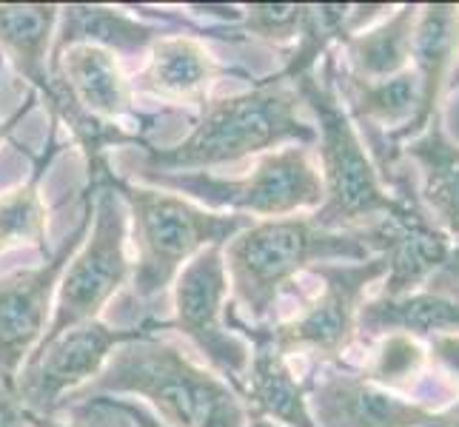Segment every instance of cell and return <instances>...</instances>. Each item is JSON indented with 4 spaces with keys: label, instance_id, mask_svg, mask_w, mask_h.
Segmentation results:
<instances>
[{
    "label": "cell",
    "instance_id": "obj_1",
    "mask_svg": "<svg viewBox=\"0 0 459 427\" xmlns=\"http://www.w3.org/2000/svg\"><path fill=\"white\" fill-rule=\"evenodd\" d=\"M334 52L323 55V69L303 72L294 77L299 100L311 108L316 154H320L323 202L311 219L325 231H368L391 217H400L417 200L414 180L397 171L391 174L388 188L379 177L359 129L348 117L340 94L334 89Z\"/></svg>",
    "mask_w": 459,
    "mask_h": 427
},
{
    "label": "cell",
    "instance_id": "obj_2",
    "mask_svg": "<svg viewBox=\"0 0 459 427\" xmlns=\"http://www.w3.org/2000/svg\"><path fill=\"white\" fill-rule=\"evenodd\" d=\"M146 399L166 427H246L243 397L212 368L200 365L178 345L146 334L115 347L103 371L89 385L63 399V407L98 397ZM55 414V416H57Z\"/></svg>",
    "mask_w": 459,
    "mask_h": 427
},
{
    "label": "cell",
    "instance_id": "obj_3",
    "mask_svg": "<svg viewBox=\"0 0 459 427\" xmlns=\"http://www.w3.org/2000/svg\"><path fill=\"white\" fill-rule=\"evenodd\" d=\"M294 77L277 72L251 89L209 98L188 137L174 146H146L149 171H209L286 146H314V123L299 117Z\"/></svg>",
    "mask_w": 459,
    "mask_h": 427
},
{
    "label": "cell",
    "instance_id": "obj_4",
    "mask_svg": "<svg viewBox=\"0 0 459 427\" xmlns=\"http://www.w3.org/2000/svg\"><path fill=\"white\" fill-rule=\"evenodd\" d=\"M371 257L374 251L362 231H325L311 217L255 219L223 245L229 299L246 325H263L297 274L323 262Z\"/></svg>",
    "mask_w": 459,
    "mask_h": 427
},
{
    "label": "cell",
    "instance_id": "obj_5",
    "mask_svg": "<svg viewBox=\"0 0 459 427\" xmlns=\"http://www.w3.org/2000/svg\"><path fill=\"white\" fill-rule=\"evenodd\" d=\"M115 194L123 200L132 219V294L140 303L163 299L183 268L200 251L226 245L234 234L248 228L255 219L209 211L174 192L154 185H137L108 171Z\"/></svg>",
    "mask_w": 459,
    "mask_h": 427
},
{
    "label": "cell",
    "instance_id": "obj_6",
    "mask_svg": "<svg viewBox=\"0 0 459 427\" xmlns=\"http://www.w3.org/2000/svg\"><path fill=\"white\" fill-rule=\"evenodd\" d=\"M149 185L174 192L209 211L248 219L294 217L303 209H320L323 177L308 146H286L257 157L246 177L226 180L212 171H143Z\"/></svg>",
    "mask_w": 459,
    "mask_h": 427
},
{
    "label": "cell",
    "instance_id": "obj_7",
    "mask_svg": "<svg viewBox=\"0 0 459 427\" xmlns=\"http://www.w3.org/2000/svg\"><path fill=\"white\" fill-rule=\"evenodd\" d=\"M108 163L89 168L91 177V226L81 248L60 277L52 305V322L40 345L52 342L66 330L100 320L103 308L132 279V260L126 254L129 243V211L108 183ZM38 345V347H40Z\"/></svg>",
    "mask_w": 459,
    "mask_h": 427
},
{
    "label": "cell",
    "instance_id": "obj_8",
    "mask_svg": "<svg viewBox=\"0 0 459 427\" xmlns=\"http://www.w3.org/2000/svg\"><path fill=\"white\" fill-rule=\"evenodd\" d=\"M385 271L383 257L314 265L311 274L320 279V291L291 320L265 328V337L286 356L311 354L320 362H340L357 339V316L368 288L385 279Z\"/></svg>",
    "mask_w": 459,
    "mask_h": 427
},
{
    "label": "cell",
    "instance_id": "obj_9",
    "mask_svg": "<svg viewBox=\"0 0 459 427\" xmlns=\"http://www.w3.org/2000/svg\"><path fill=\"white\" fill-rule=\"evenodd\" d=\"M157 330H160L157 320H143L132 328H115L103 320H94L66 330L52 342L35 347V354L26 359L14 382V402L26 414L55 416L63 399L89 385L103 371L115 347L146 334H157Z\"/></svg>",
    "mask_w": 459,
    "mask_h": 427
},
{
    "label": "cell",
    "instance_id": "obj_10",
    "mask_svg": "<svg viewBox=\"0 0 459 427\" xmlns=\"http://www.w3.org/2000/svg\"><path fill=\"white\" fill-rule=\"evenodd\" d=\"M174 320L160 322L192 342L209 368L240 393L246 385L251 345L229 325V277L223 245H212L188 262L174 279Z\"/></svg>",
    "mask_w": 459,
    "mask_h": 427
},
{
    "label": "cell",
    "instance_id": "obj_11",
    "mask_svg": "<svg viewBox=\"0 0 459 427\" xmlns=\"http://www.w3.org/2000/svg\"><path fill=\"white\" fill-rule=\"evenodd\" d=\"M303 388L316 427H459V402L439 410L400 397L342 362H316Z\"/></svg>",
    "mask_w": 459,
    "mask_h": 427
},
{
    "label": "cell",
    "instance_id": "obj_12",
    "mask_svg": "<svg viewBox=\"0 0 459 427\" xmlns=\"http://www.w3.org/2000/svg\"><path fill=\"white\" fill-rule=\"evenodd\" d=\"M91 226V185L86 194V211L77 228L60 243L55 257L35 268H21L0 277V390L14 397V382L35 354L46 328L52 322V299L57 294L60 277L81 248Z\"/></svg>",
    "mask_w": 459,
    "mask_h": 427
},
{
    "label": "cell",
    "instance_id": "obj_13",
    "mask_svg": "<svg viewBox=\"0 0 459 427\" xmlns=\"http://www.w3.org/2000/svg\"><path fill=\"white\" fill-rule=\"evenodd\" d=\"M456 52H459V6L456 4L422 6L414 29V46H411V60H414V74L420 83V108L403 132L391 134L383 142V154L374 163L383 183H388L394 168L400 166V149L408 140L422 134L425 125L434 120V115H439V94L451 83Z\"/></svg>",
    "mask_w": 459,
    "mask_h": 427
},
{
    "label": "cell",
    "instance_id": "obj_14",
    "mask_svg": "<svg viewBox=\"0 0 459 427\" xmlns=\"http://www.w3.org/2000/svg\"><path fill=\"white\" fill-rule=\"evenodd\" d=\"M362 234H366L374 257H383L388 262L379 296H405L422 291L429 279L446 265L454 248L448 236L425 214L420 197L400 217H391Z\"/></svg>",
    "mask_w": 459,
    "mask_h": 427
},
{
    "label": "cell",
    "instance_id": "obj_15",
    "mask_svg": "<svg viewBox=\"0 0 459 427\" xmlns=\"http://www.w3.org/2000/svg\"><path fill=\"white\" fill-rule=\"evenodd\" d=\"M229 325L251 345L246 385L240 390L246 410L286 427H316L308 414L303 379L294 376L289 356L265 337V328L246 325L234 308H229Z\"/></svg>",
    "mask_w": 459,
    "mask_h": 427
},
{
    "label": "cell",
    "instance_id": "obj_16",
    "mask_svg": "<svg viewBox=\"0 0 459 427\" xmlns=\"http://www.w3.org/2000/svg\"><path fill=\"white\" fill-rule=\"evenodd\" d=\"M220 77V63L195 35H160L149 46V63L134 89L169 103L203 106Z\"/></svg>",
    "mask_w": 459,
    "mask_h": 427
},
{
    "label": "cell",
    "instance_id": "obj_17",
    "mask_svg": "<svg viewBox=\"0 0 459 427\" xmlns=\"http://www.w3.org/2000/svg\"><path fill=\"white\" fill-rule=\"evenodd\" d=\"M400 157L422 168L420 202L437 219V228L459 245V146L448 137L442 115H434L422 134L408 140Z\"/></svg>",
    "mask_w": 459,
    "mask_h": 427
},
{
    "label": "cell",
    "instance_id": "obj_18",
    "mask_svg": "<svg viewBox=\"0 0 459 427\" xmlns=\"http://www.w3.org/2000/svg\"><path fill=\"white\" fill-rule=\"evenodd\" d=\"M60 6L46 4H0V57L12 60L14 72L38 89L49 106L52 100V40Z\"/></svg>",
    "mask_w": 459,
    "mask_h": 427
},
{
    "label": "cell",
    "instance_id": "obj_19",
    "mask_svg": "<svg viewBox=\"0 0 459 427\" xmlns=\"http://www.w3.org/2000/svg\"><path fill=\"white\" fill-rule=\"evenodd\" d=\"M388 334H405L414 339L459 334V299L425 288L405 296L366 299L357 316V337L377 339Z\"/></svg>",
    "mask_w": 459,
    "mask_h": 427
},
{
    "label": "cell",
    "instance_id": "obj_20",
    "mask_svg": "<svg viewBox=\"0 0 459 427\" xmlns=\"http://www.w3.org/2000/svg\"><path fill=\"white\" fill-rule=\"evenodd\" d=\"M420 18V6H400L388 21L379 26L362 29L345 38L340 49L345 52V74L357 81H388V77L408 69L411 46H414V29Z\"/></svg>",
    "mask_w": 459,
    "mask_h": 427
},
{
    "label": "cell",
    "instance_id": "obj_21",
    "mask_svg": "<svg viewBox=\"0 0 459 427\" xmlns=\"http://www.w3.org/2000/svg\"><path fill=\"white\" fill-rule=\"evenodd\" d=\"M63 26L55 35L52 52L74 43H91L112 55H140L160 38V31L108 6H60Z\"/></svg>",
    "mask_w": 459,
    "mask_h": 427
},
{
    "label": "cell",
    "instance_id": "obj_22",
    "mask_svg": "<svg viewBox=\"0 0 459 427\" xmlns=\"http://www.w3.org/2000/svg\"><path fill=\"white\" fill-rule=\"evenodd\" d=\"M49 154L38 157L35 174L26 183L12 185L0 194V254L21 245L43 248L46 243L49 209H46V200L40 194V177L49 168Z\"/></svg>",
    "mask_w": 459,
    "mask_h": 427
},
{
    "label": "cell",
    "instance_id": "obj_23",
    "mask_svg": "<svg viewBox=\"0 0 459 427\" xmlns=\"http://www.w3.org/2000/svg\"><path fill=\"white\" fill-rule=\"evenodd\" d=\"M425 362H429V354H425L420 339L405 334H388L379 337L377 351L362 373L388 390H405L420 376Z\"/></svg>",
    "mask_w": 459,
    "mask_h": 427
},
{
    "label": "cell",
    "instance_id": "obj_24",
    "mask_svg": "<svg viewBox=\"0 0 459 427\" xmlns=\"http://www.w3.org/2000/svg\"><path fill=\"white\" fill-rule=\"evenodd\" d=\"M311 4H248L240 12V31L265 43L299 40Z\"/></svg>",
    "mask_w": 459,
    "mask_h": 427
},
{
    "label": "cell",
    "instance_id": "obj_25",
    "mask_svg": "<svg viewBox=\"0 0 459 427\" xmlns=\"http://www.w3.org/2000/svg\"><path fill=\"white\" fill-rule=\"evenodd\" d=\"M60 414H66V419L57 416H35L26 414V424L29 427H134L123 414H117L115 407H108L103 399H89V402H77L63 407Z\"/></svg>",
    "mask_w": 459,
    "mask_h": 427
},
{
    "label": "cell",
    "instance_id": "obj_26",
    "mask_svg": "<svg viewBox=\"0 0 459 427\" xmlns=\"http://www.w3.org/2000/svg\"><path fill=\"white\" fill-rule=\"evenodd\" d=\"M429 356L446 382L459 390V334H439L429 339Z\"/></svg>",
    "mask_w": 459,
    "mask_h": 427
},
{
    "label": "cell",
    "instance_id": "obj_27",
    "mask_svg": "<svg viewBox=\"0 0 459 427\" xmlns=\"http://www.w3.org/2000/svg\"><path fill=\"white\" fill-rule=\"evenodd\" d=\"M425 291H434V294H442V296L459 299V245L451 248L446 265H442L439 271L429 279Z\"/></svg>",
    "mask_w": 459,
    "mask_h": 427
},
{
    "label": "cell",
    "instance_id": "obj_28",
    "mask_svg": "<svg viewBox=\"0 0 459 427\" xmlns=\"http://www.w3.org/2000/svg\"><path fill=\"white\" fill-rule=\"evenodd\" d=\"M98 399H103L108 407H115L117 414H123L134 427H166L146 405H140V402H123V399H112V397H98Z\"/></svg>",
    "mask_w": 459,
    "mask_h": 427
},
{
    "label": "cell",
    "instance_id": "obj_29",
    "mask_svg": "<svg viewBox=\"0 0 459 427\" xmlns=\"http://www.w3.org/2000/svg\"><path fill=\"white\" fill-rule=\"evenodd\" d=\"M0 427H29L26 416H23V407L4 390H0Z\"/></svg>",
    "mask_w": 459,
    "mask_h": 427
},
{
    "label": "cell",
    "instance_id": "obj_30",
    "mask_svg": "<svg viewBox=\"0 0 459 427\" xmlns=\"http://www.w3.org/2000/svg\"><path fill=\"white\" fill-rule=\"evenodd\" d=\"M31 106H35V94H29V100L23 103V108H18V112H14L12 117H6V120H0V142H4L9 134H12V129L14 125H18L29 112H31Z\"/></svg>",
    "mask_w": 459,
    "mask_h": 427
},
{
    "label": "cell",
    "instance_id": "obj_31",
    "mask_svg": "<svg viewBox=\"0 0 459 427\" xmlns=\"http://www.w3.org/2000/svg\"><path fill=\"white\" fill-rule=\"evenodd\" d=\"M246 427H286V424H277V422H272V419H263V416L251 414V410H248V424H246Z\"/></svg>",
    "mask_w": 459,
    "mask_h": 427
},
{
    "label": "cell",
    "instance_id": "obj_32",
    "mask_svg": "<svg viewBox=\"0 0 459 427\" xmlns=\"http://www.w3.org/2000/svg\"><path fill=\"white\" fill-rule=\"evenodd\" d=\"M451 86H454V89L459 86V69H454V74H451Z\"/></svg>",
    "mask_w": 459,
    "mask_h": 427
}]
</instances>
